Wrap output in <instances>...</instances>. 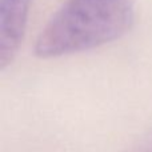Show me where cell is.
<instances>
[{
  "mask_svg": "<svg viewBox=\"0 0 152 152\" xmlns=\"http://www.w3.org/2000/svg\"><path fill=\"white\" fill-rule=\"evenodd\" d=\"M132 0H64L39 34L35 55L60 58L120 39L134 26Z\"/></svg>",
  "mask_w": 152,
  "mask_h": 152,
  "instance_id": "cell-1",
  "label": "cell"
},
{
  "mask_svg": "<svg viewBox=\"0 0 152 152\" xmlns=\"http://www.w3.org/2000/svg\"><path fill=\"white\" fill-rule=\"evenodd\" d=\"M32 0H0V68L18 55L24 37Z\"/></svg>",
  "mask_w": 152,
  "mask_h": 152,
  "instance_id": "cell-2",
  "label": "cell"
},
{
  "mask_svg": "<svg viewBox=\"0 0 152 152\" xmlns=\"http://www.w3.org/2000/svg\"><path fill=\"white\" fill-rule=\"evenodd\" d=\"M139 152H152V143L151 144H148L147 147H144L142 151H139Z\"/></svg>",
  "mask_w": 152,
  "mask_h": 152,
  "instance_id": "cell-3",
  "label": "cell"
}]
</instances>
